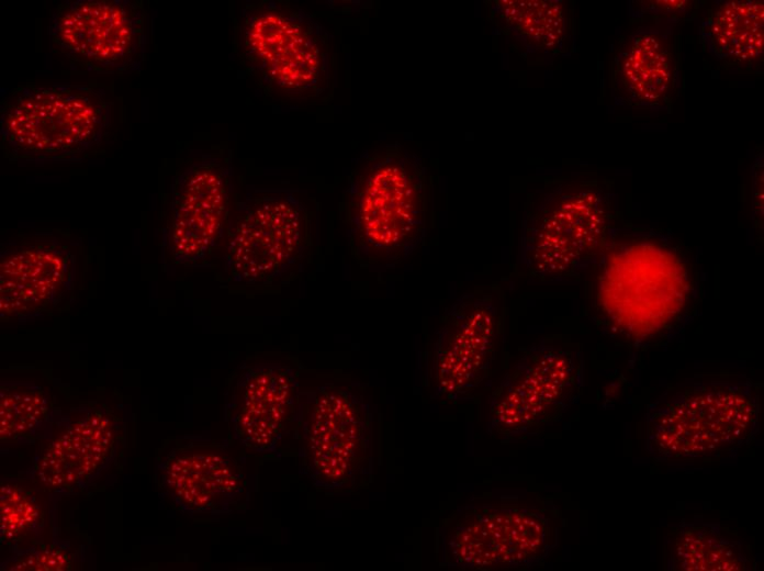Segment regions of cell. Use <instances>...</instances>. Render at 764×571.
Instances as JSON below:
<instances>
[{
	"instance_id": "d6986e66",
	"label": "cell",
	"mask_w": 764,
	"mask_h": 571,
	"mask_svg": "<svg viewBox=\"0 0 764 571\" xmlns=\"http://www.w3.org/2000/svg\"><path fill=\"white\" fill-rule=\"evenodd\" d=\"M764 5L759 0H728L716 4L701 21L698 34L717 59L742 67L757 66L764 53Z\"/></svg>"
},
{
	"instance_id": "ba28073f",
	"label": "cell",
	"mask_w": 764,
	"mask_h": 571,
	"mask_svg": "<svg viewBox=\"0 0 764 571\" xmlns=\"http://www.w3.org/2000/svg\"><path fill=\"white\" fill-rule=\"evenodd\" d=\"M557 541L552 519L535 506L469 504L440 527L441 563L468 570H527L543 564Z\"/></svg>"
},
{
	"instance_id": "e0dca14e",
	"label": "cell",
	"mask_w": 764,
	"mask_h": 571,
	"mask_svg": "<svg viewBox=\"0 0 764 571\" xmlns=\"http://www.w3.org/2000/svg\"><path fill=\"white\" fill-rule=\"evenodd\" d=\"M681 83L678 53L667 24L639 27L621 45L611 66V94L628 109L667 110Z\"/></svg>"
},
{
	"instance_id": "cb8c5ba5",
	"label": "cell",
	"mask_w": 764,
	"mask_h": 571,
	"mask_svg": "<svg viewBox=\"0 0 764 571\" xmlns=\"http://www.w3.org/2000/svg\"><path fill=\"white\" fill-rule=\"evenodd\" d=\"M690 3L692 2L688 0L630 1L628 4V11L631 18L652 15L673 22L675 19H678L688 12L692 7Z\"/></svg>"
},
{
	"instance_id": "7a4b0ae2",
	"label": "cell",
	"mask_w": 764,
	"mask_h": 571,
	"mask_svg": "<svg viewBox=\"0 0 764 571\" xmlns=\"http://www.w3.org/2000/svg\"><path fill=\"white\" fill-rule=\"evenodd\" d=\"M760 415L751 380L687 383L647 406L645 450L656 461L717 459L753 441Z\"/></svg>"
},
{
	"instance_id": "9c48e42d",
	"label": "cell",
	"mask_w": 764,
	"mask_h": 571,
	"mask_svg": "<svg viewBox=\"0 0 764 571\" xmlns=\"http://www.w3.org/2000/svg\"><path fill=\"white\" fill-rule=\"evenodd\" d=\"M580 352L541 340L523 350L492 392L487 430L503 438L559 421L581 396Z\"/></svg>"
},
{
	"instance_id": "603a6c76",
	"label": "cell",
	"mask_w": 764,
	"mask_h": 571,
	"mask_svg": "<svg viewBox=\"0 0 764 571\" xmlns=\"http://www.w3.org/2000/svg\"><path fill=\"white\" fill-rule=\"evenodd\" d=\"M74 569L69 542L55 540L18 548L1 563L9 571H68Z\"/></svg>"
},
{
	"instance_id": "d4e9b609",
	"label": "cell",
	"mask_w": 764,
	"mask_h": 571,
	"mask_svg": "<svg viewBox=\"0 0 764 571\" xmlns=\"http://www.w3.org/2000/svg\"><path fill=\"white\" fill-rule=\"evenodd\" d=\"M752 211L753 226L762 233L763 226V153L761 152L752 165Z\"/></svg>"
},
{
	"instance_id": "9a60e30c",
	"label": "cell",
	"mask_w": 764,
	"mask_h": 571,
	"mask_svg": "<svg viewBox=\"0 0 764 571\" xmlns=\"http://www.w3.org/2000/svg\"><path fill=\"white\" fill-rule=\"evenodd\" d=\"M301 392L288 365L245 366L226 394V419L234 437L255 452L271 451L296 426Z\"/></svg>"
},
{
	"instance_id": "5b68a950",
	"label": "cell",
	"mask_w": 764,
	"mask_h": 571,
	"mask_svg": "<svg viewBox=\"0 0 764 571\" xmlns=\"http://www.w3.org/2000/svg\"><path fill=\"white\" fill-rule=\"evenodd\" d=\"M615 216L614 198L602 186H557L525 213L518 262L540 281L574 277L605 250L614 235Z\"/></svg>"
},
{
	"instance_id": "52a82bcc",
	"label": "cell",
	"mask_w": 764,
	"mask_h": 571,
	"mask_svg": "<svg viewBox=\"0 0 764 571\" xmlns=\"http://www.w3.org/2000/svg\"><path fill=\"white\" fill-rule=\"evenodd\" d=\"M311 215L292 188H255L237 203L224 269L234 283L263 287L295 268L311 245Z\"/></svg>"
},
{
	"instance_id": "277c9868",
	"label": "cell",
	"mask_w": 764,
	"mask_h": 571,
	"mask_svg": "<svg viewBox=\"0 0 764 571\" xmlns=\"http://www.w3.org/2000/svg\"><path fill=\"white\" fill-rule=\"evenodd\" d=\"M243 65L269 92L313 101L332 82L329 38L308 12L284 1L246 4L236 22Z\"/></svg>"
},
{
	"instance_id": "ffe728a7",
	"label": "cell",
	"mask_w": 764,
	"mask_h": 571,
	"mask_svg": "<svg viewBox=\"0 0 764 571\" xmlns=\"http://www.w3.org/2000/svg\"><path fill=\"white\" fill-rule=\"evenodd\" d=\"M65 417L48 391L36 382L3 381L0 384V441L27 445L54 437V427Z\"/></svg>"
},
{
	"instance_id": "ac0fdd59",
	"label": "cell",
	"mask_w": 764,
	"mask_h": 571,
	"mask_svg": "<svg viewBox=\"0 0 764 571\" xmlns=\"http://www.w3.org/2000/svg\"><path fill=\"white\" fill-rule=\"evenodd\" d=\"M665 570L751 571L756 569L743 544L719 523L681 520L664 539Z\"/></svg>"
},
{
	"instance_id": "3957f363",
	"label": "cell",
	"mask_w": 764,
	"mask_h": 571,
	"mask_svg": "<svg viewBox=\"0 0 764 571\" xmlns=\"http://www.w3.org/2000/svg\"><path fill=\"white\" fill-rule=\"evenodd\" d=\"M111 104L89 85L26 83L0 102V141L13 163H71L83 159L103 139Z\"/></svg>"
},
{
	"instance_id": "8992f818",
	"label": "cell",
	"mask_w": 764,
	"mask_h": 571,
	"mask_svg": "<svg viewBox=\"0 0 764 571\" xmlns=\"http://www.w3.org/2000/svg\"><path fill=\"white\" fill-rule=\"evenodd\" d=\"M296 425L300 468L317 489L336 493L368 484L373 412L361 393L336 383L302 391Z\"/></svg>"
},
{
	"instance_id": "30bf717a",
	"label": "cell",
	"mask_w": 764,
	"mask_h": 571,
	"mask_svg": "<svg viewBox=\"0 0 764 571\" xmlns=\"http://www.w3.org/2000/svg\"><path fill=\"white\" fill-rule=\"evenodd\" d=\"M52 45L77 68L122 74L141 67L147 13L139 0H76L59 4L47 27Z\"/></svg>"
},
{
	"instance_id": "5bb4252c",
	"label": "cell",
	"mask_w": 764,
	"mask_h": 571,
	"mask_svg": "<svg viewBox=\"0 0 764 571\" xmlns=\"http://www.w3.org/2000/svg\"><path fill=\"white\" fill-rule=\"evenodd\" d=\"M162 493L182 512L223 514L237 506L246 481L239 462L216 443L184 436L157 461Z\"/></svg>"
},
{
	"instance_id": "2e32d148",
	"label": "cell",
	"mask_w": 764,
	"mask_h": 571,
	"mask_svg": "<svg viewBox=\"0 0 764 571\" xmlns=\"http://www.w3.org/2000/svg\"><path fill=\"white\" fill-rule=\"evenodd\" d=\"M119 418L108 408H81L75 421L48 440L29 470L32 482L50 492L86 486L113 460L120 440Z\"/></svg>"
},
{
	"instance_id": "44dd1931",
	"label": "cell",
	"mask_w": 764,
	"mask_h": 571,
	"mask_svg": "<svg viewBox=\"0 0 764 571\" xmlns=\"http://www.w3.org/2000/svg\"><path fill=\"white\" fill-rule=\"evenodd\" d=\"M496 14L531 53H558L569 35V13L558 0H499Z\"/></svg>"
},
{
	"instance_id": "7c38bea8",
	"label": "cell",
	"mask_w": 764,
	"mask_h": 571,
	"mask_svg": "<svg viewBox=\"0 0 764 571\" xmlns=\"http://www.w3.org/2000/svg\"><path fill=\"white\" fill-rule=\"evenodd\" d=\"M232 171L216 155L192 159L173 179L166 248L177 265L205 260L222 239L229 216Z\"/></svg>"
},
{
	"instance_id": "8fae6325",
	"label": "cell",
	"mask_w": 764,
	"mask_h": 571,
	"mask_svg": "<svg viewBox=\"0 0 764 571\" xmlns=\"http://www.w3.org/2000/svg\"><path fill=\"white\" fill-rule=\"evenodd\" d=\"M502 323L499 298L476 290L458 298L445 312L434 335L428 379L435 396H465L487 374Z\"/></svg>"
},
{
	"instance_id": "6da1fadb",
	"label": "cell",
	"mask_w": 764,
	"mask_h": 571,
	"mask_svg": "<svg viewBox=\"0 0 764 571\" xmlns=\"http://www.w3.org/2000/svg\"><path fill=\"white\" fill-rule=\"evenodd\" d=\"M352 256L363 267L385 270L406 260L426 229L427 173L401 145L367 155L351 171L344 202Z\"/></svg>"
},
{
	"instance_id": "7402d4cb",
	"label": "cell",
	"mask_w": 764,
	"mask_h": 571,
	"mask_svg": "<svg viewBox=\"0 0 764 571\" xmlns=\"http://www.w3.org/2000/svg\"><path fill=\"white\" fill-rule=\"evenodd\" d=\"M45 511L33 490L18 480L4 479L0 484L1 545L19 548L21 541L41 534Z\"/></svg>"
},
{
	"instance_id": "4fadbf2b",
	"label": "cell",
	"mask_w": 764,
	"mask_h": 571,
	"mask_svg": "<svg viewBox=\"0 0 764 571\" xmlns=\"http://www.w3.org/2000/svg\"><path fill=\"white\" fill-rule=\"evenodd\" d=\"M76 254L55 236L8 243L0 253V318L24 322L53 312L72 294Z\"/></svg>"
}]
</instances>
